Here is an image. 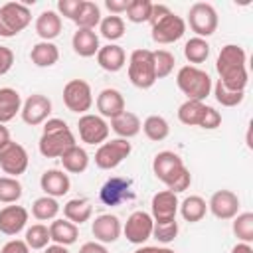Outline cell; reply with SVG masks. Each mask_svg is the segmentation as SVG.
Segmentation results:
<instances>
[{"label":"cell","instance_id":"e575fe53","mask_svg":"<svg viewBox=\"0 0 253 253\" xmlns=\"http://www.w3.org/2000/svg\"><path fill=\"white\" fill-rule=\"evenodd\" d=\"M59 213V204L51 196H42L32 204V215L40 221H53Z\"/></svg>","mask_w":253,"mask_h":253},{"label":"cell","instance_id":"681fc988","mask_svg":"<svg viewBox=\"0 0 253 253\" xmlns=\"http://www.w3.org/2000/svg\"><path fill=\"white\" fill-rule=\"evenodd\" d=\"M130 0H105V8L113 14V16H121L126 12Z\"/></svg>","mask_w":253,"mask_h":253},{"label":"cell","instance_id":"60d3db41","mask_svg":"<svg viewBox=\"0 0 253 253\" xmlns=\"http://www.w3.org/2000/svg\"><path fill=\"white\" fill-rule=\"evenodd\" d=\"M24 194V188L18 178L0 176V202L2 204H16Z\"/></svg>","mask_w":253,"mask_h":253},{"label":"cell","instance_id":"db71d44e","mask_svg":"<svg viewBox=\"0 0 253 253\" xmlns=\"http://www.w3.org/2000/svg\"><path fill=\"white\" fill-rule=\"evenodd\" d=\"M231 253H253V247H251V243H237L233 249H231Z\"/></svg>","mask_w":253,"mask_h":253},{"label":"cell","instance_id":"277c9868","mask_svg":"<svg viewBox=\"0 0 253 253\" xmlns=\"http://www.w3.org/2000/svg\"><path fill=\"white\" fill-rule=\"evenodd\" d=\"M75 134L63 119H47L38 142L40 154L45 158H59L67 148L75 146Z\"/></svg>","mask_w":253,"mask_h":253},{"label":"cell","instance_id":"603a6c76","mask_svg":"<svg viewBox=\"0 0 253 253\" xmlns=\"http://www.w3.org/2000/svg\"><path fill=\"white\" fill-rule=\"evenodd\" d=\"M36 34L42 42H51L61 34V16L55 10H43L36 18Z\"/></svg>","mask_w":253,"mask_h":253},{"label":"cell","instance_id":"ee69618b","mask_svg":"<svg viewBox=\"0 0 253 253\" xmlns=\"http://www.w3.org/2000/svg\"><path fill=\"white\" fill-rule=\"evenodd\" d=\"M152 57H154L156 79H164V77H168L174 71L176 57H174L172 51H168V49H156V51H152Z\"/></svg>","mask_w":253,"mask_h":253},{"label":"cell","instance_id":"11a10c76","mask_svg":"<svg viewBox=\"0 0 253 253\" xmlns=\"http://www.w3.org/2000/svg\"><path fill=\"white\" fill-rule=\"evenodd\" d=\"M43 253H69V251H67V247L53 243V245H47V247L43 249Z\"/></svg>","mask_w":253,"mask_h":253},{"label":"cell","instance_id":"7402d4cb","mask_svg":"<svg viewBox=\"0 0 253 253\" xmlns=\"http://www.w3.org/2000/svg\"><path fill=\"white\" fill-rule=\"evenodd\" d=\"M97 63L101 69L109 71V73H117L125 67L126 63V53L121 45L117 43H107L103 47H99L97 51Z\"/></svg>","mask_w":253,"mask_h":253},{"label":"cell","instance_id":"484cf974","mask_svg":"<svg viewBox=\"0 0 253 253\" xmlns=\"http://www.w3.org/2000/svg\"><path fill=\"white\" fill-rule=\"evenodd\" d=\"M22 111V97L12 87L0 89V125L10 123Z\"/></svg>","mask_w":253,"mask_h":253},{"label":"cell","instance_id":"f35d334b","mask_svg":"<svg viewBox=\"0 0 253 253\" xmlns=\"http://www.w3.org/2000/svg\"><path fill=\"white\" fill-rule=\"evenodd\" d=\"M231 229H233V235H235L241 243H251V241H253V213H251V211L237 213V215L233 217Z\"/></svg>","mask_w":253,"mask_h":253},{"label":"cell","instance_id":"8992f818","mask_svg":"<svg viewBox=\"0 0 253 253\" xmlns=\"http://www.w3.org/2000/svg\"><path fill=\"white\" fill-rule=\"evenodd\" d=\"M128 79L138 89H150L158 81L156 79V69H154V57H152L150 49L138 47L130 53V57H128Z\"/></svg>","mask_w":253,"mask_h":253},{"label":"cell","instance_id":"e0dca14e","mask_svg":"<svg viewBox=\"0 0 253 253\" xmlns=\"http://www.w3.org/2000/svg\"><path fill=\"white\" fill-rule=\"evenodd\" d=\"M91 233H93L95 241H99L103 245L115 243L121 237V233H123V223L113 213H101L91 223Z\"/></svg>","mask_w":253,"mask_h":253},{"label":"cell","instance_id":"ab89813d","mask_svg":"<svg viewBox=\"0 0 253 253\" xmlns=\"http://www.w3.org/2000/svg\"><path fill=\"white\" fill-rule=\"evenodd\" d=\"M211 91H213L215 101H217L221 107H237V105H241L243 99H245V91L227 89L221 81H215V85L211 87Z\"/></svg>","mask_w":253,"mask_h":253},{"label":"cell","instance_id":"d590c367","mask_svg":"<svg viewBox=\"0 0 253 253\" xmlns=\"http://www.w3.org/2000/svg\"><path fill=\"white\" fill-rule=\"evenodd\" d=\"M99 32H101V36H103L105 40H109V43H111V42H117V40H121V38L125 36V20H123L121 16L109 14V16H105V18H101V22H99Z\"/></svg>","mask_w":253,"mask_h":253},{"label":"cell","instance_id":"7bdbcfd3","mask_svg":"<svg viewBox=\"0 0 253 253\" xmlns=\"http://www.w3.org/2000/svg\"><path fill=\"white\" fill-rule=\"evenodd\" d=\"M178 221L176 217L174 219H154V225H152V237L158 239L160 243H170L176 239L178 235Z\"/></svg>","mask_w":253,"mask_h":253},{"label":"cell","instance_id":"74e56055","mask_svg":"<svg viewBox=\"0 0 253 253\" xmlns=\"http://www.w3.org/2000/svg\"><path fill=\"white\" fill-rule=\"evenodd\" d=\"M24 241L30 249H45L51 241L49 237V227L43 225V223H34L26 229V235H24Z\"/></svg>","mask_w":253,"mask_h":253},{"label":"cell","instance_id":"5bb4252c","mask_svg":"<svg viewBox=\"0 0 253 253\" xmlns=\"http://www.w3.org/2000/svg\"><path fill=\"white\" fill-rule=\"evenodd\" d=\"M22 121L30 126H38V125H43L49 115H51V101L49 97L42 95V93H34L30 95L24 103H22Z\"/></svg>","mask_w":253,"mask_h":253},{"label":"cell","instance_id":"4dcf8cb0","mask_svg":"<svg viewBox=\"0 0 253 253\" xmlns=\"http://www.w3.org/2000/svg\"><path fill=\"white\" fill-rule=\"evenodd\" d=\"M178 211H180V215H182L186 221L196 223V221H202V219L206 217V213H208V204H206V200H204L202 196H188V198H184V200L180 202Z\"/></svg>","mask_w":253,"mask_h":253},{"label":"cell","instance_id":"8fae6325","mask_svg":"<svg viewBox=\"0 0 253 253\" xmlns=\"http://www.w3.org/2000/svg\"><path fill=\"white\" fill-rule=\"evenodd\" d=\"M77 130H79V138L85 142V144H103L107 138H109V130L111 126L107 125V121L99 115H91V113H85L79 117L77 121Z\"/></svg>","mask_w":253,"mask_h":253},{"label":"cell","instance_id":"cb8c5ba5","mask_svg":"<svg viewBox=\"0 0 253 253\" xmlns=\"http://www.w3.org/2000/svg\"><path fill=\"white\" fill-rule=\"evenodd\" d=\"M71 45L79 57H93V55H97V51L101 47L99 36L95 34V30H81V28L75 30V34L71 38Z\"/></svg>","mask_w":253,"mask_h":253},{"label":"cell","instance_id":"f5cc1de1","mask_svg":"<svg viewBox=\"0 0 253 253\" xmlns=\"http://www.w3.org/2000/svg\"><path fill=\"white\" fill-rule=\"evenodd\" d=\"M10 140H12V138H10V130H8V126L0 125V150H2Z\"/></svg>","mask_w":253,"mask_h":253},{"label":"cell","instance_id":"d4e9b609","mask_svg":"<svg viewBox=\"0 0 253 253\" xmlns=\"http://www.w3.org/2000/svg\"><path fill=\"white\" fill-rule=\"evenodd\" d=\"M111 128H113V132H115L119 138L128 140V138H132V136H136V134L140 132L142 123H140V119H138L134 113L123 111L119 117L111 119Z\"/></svg>","mask_w":253,"mask_h":253},{"label":"cell","instance_id":"9c48e42d","mask_svg":"<svg viewBox=\"0 0 253 253\" xmlns=\"http://www.w3.org/2000/svg\"><path fill=\"white\" fill-rule=\"evenodd\" d=\"M132 150V144L125 138H113V140H105L97 152H95V164L101 170H113L117 168L125 158H128Z\"/></svg>","mask_w":253,"mask_h":253},{"label":"cell","instance_id":"f1b7e54d","mask_svg":"<svg viewBox=\"0 0 253 253\" xmlns=\"http://www.w3.org/2000/svg\"><path fill=\"white\" fill-rule=\"evenodd\" d=\"M63 215H65L67 221H71L75 225H81V223L91 219L93 206L87 198H73L63 206Z\"/></svg>","mask_w":253,"mask_h":253},{"label":"cell","instance_id":"f907efd6","mask_svg":"<svg viewBox=\"0 0 253 253\" xmlns=\"http://www.w3.org/2000/svg\"><path fill=\"white\" fill-rule=\"evenodd\" d=\"M79 253H109V251H107V247H105L103 243H99V241H87V243H83V245L79 247Z\"/></svg>","mask_w":253,"mask_h":253},{"label":"cell","instance_id":"4316f807","mask_svg":"<svg viewBox=\"0 0 253 253\" xmlns=\"http://www.w3.org/2000/svg\"><path fill=\"white\" fill-rule=\"evenodd\" d=\"M49 237H51L53 243L67 247V245H73L77 241L79 227L75 223L67 221V219H53L49 223Z\"/></svg>","mask_w":253,"mask_h":253},{"label":"cell","instance_id":"83f0119b","mask_svg":"<svg viewBox=\"0 0 253 253\" xmlns=\"http://www.w3.org/2000/svg\"><path fill=\"white\" fill-rule=\"evenodd\" d=\"M61 164H63V170L69 172V174H81L87 170L89 166V154L85 148H81L79 144L67 148L61 156H59Z\"/></svg>","mask_w":253,"mask_h":253},{"label":"cell","instance_id":"f546056e","mask_svg":"<svg viewBox=\"0 0 253 253\" xmlns=\"http://www.w3.org/2000/svg\"><path fill=\"white\" fill-rule=\"evenodd\" d=\"M30 59L36 67H51L59 59V49L53 42H38L30 51Z\"/></svg>","mask_w":253,"mask_h":253},{"label":"cell","instance_id":"5b68a950","mask_svg":"<svg viewBox=\"0 0 253 253\" xmlns=\"http://www.w3.org/2000/svg\"><path fill=\"white\" fill-rule=\"evenodd\" d=\"M176 85L190 101H204L211 93V87H213L210 73L196 65L180 67L176 73Z\"/></svg>","mask_w":253,"mask_h":253},{"label":"cell","instance_id":"4fadbf2b","mask_svg":"<svg viewBox=\"0 0 253 253\" xmlns=\"http://www.w3.org/2000/svg\"><path fill=\"white\" fill-rule=\"evenodd\" d=\"M152 225H154L152 215L142 210H136L126 217V223L123 225V233L126 241L134 245H142L152 237Z\"/></svg>","mask_w":253,"mask_h":253},{"label":"cell","instance_id":"c3c4849f","mask_svg":"<svg viewBox=\"0 0 253 253\" xmlns=\"http://www.w3.org/2000/svg\"><path fill=\"white\" fill-rule=\"evenodd\" d=\"M0 253H30V247L26 245L24 239H10L8 243H4Z\"/></svg>","mask_w":253,"mask_h":253},{"label":"cell","instance_id":"52a82bcc","mask_svg":"<svg viewBox=\"0 0 253 253\" xmlns=\"http://www.w3.org/2000/svg\"><path fill=\"white\" fill-rule=\"evenodd\" d=\"M32 22V12L22 2H6L0 6V38H14Z\"/></svg>","mask_w":253,"mask_h":253},{"label":"cell","instance_id":"6da1fadb","mask_svg":"<svg viewBox=\"0 0 253 253\" xmlns=\"http://www.w3.org/2000/svg\"><path fill=\"white\" fill-rule=\"evenodd\" d=\"M217 75L227 89L233 91H245L249 75H247V53L237 43H227L221 47L217 59H215Z\"/></svg>","mask_w":253,"mask_h":253},{"label":"cell","instance_id":"ffe728a7","mask_svg":"<svg viewBox=\"0 0 253 253\" xmlns=\"http://www.w3.org/2000/svg\"><path fill=\"white\" fill-rule=\"evenodd\" d=\"M178 196L170 190L156 192L150 202V215L152 219H174L178 213Z\"/></svg>","mask_w":253,"mask_h":253},{"label":"cell","instance_id":"30bf717a","mask_svg":"<svg viewBox=\"0 0 253 253\" xmlns=\"http://www.w3.org/2000/svg\"><path fill=\"white\" fill-rule=\"evenodd\" d=\"M63 103L71 113L85 115L93 105L91 85L83 79H71L63 87Z\"/></svg>","mask_w":253,"mask_h":253},{"label":"cell","instance_id":"7dc6e473","mask_svg":"<svg viewBox=\"0 0 253 253\" xmlns=\"http://www.w3.org/2000/svg\"><path fill=\"white\" fill-rule=\"evenodd\" d=\"M14 65V51L6 45H0V75L8 73Z\"/></svg>","mask_w":253,"mask_h":253},{"label":"cell","instance_id":"7c38bea8","mask_svg":"<svg viewBox=\"0 0 253 253\" xmlns=\"http://www.w3.org/2000/svg\"><path fill=\"white\" fill-rule=\"evenodd\" d=\"M28 164H30V156L20 142L10 140L0 150V168L6 176L18 178L20 174H24L28 170Z\"/></svg>","mask_w":253,"mask_h":253},{"label":"cell","instance_id":"44dd1931","mask_svg":"<svg viewBox=\"0 0 253 253\" xmlns=\"http://www.w3.org/2000/svg\"><path fill=\"white\" fill-rule=\"evenodd\" d=\"M40 186L42 190L45 192V196H51V198H61L69 192L71 188V180L69 176L63 172V170H57V168H49L42 174L40 178Z\"/></svg>","mask_w":253,"mask_h":253},{"label":"cell","instance_id":"2e32d148","mask_svg":"<svg viewBox=\"0 0 253 253\" xmlns=\"http://www.w3.org/2000/svg\"><path fill=\"white\" fill-rule=\"evenodd\" d=\"M208 210L217 219H233L239 213V198L231 190H217L208 202Z\"/></svg>","mask_w":253,"mask_h":253},{"label":"cell","instance_id":"1f68e13d","mask_svg":"<svg viewBox=\"0 0 253 253\" xmlns=\"http://www.w3.org/2000/svg\"><path fill=\"white\" fill-rule=\"evenodd\" d=\"M206 103L204 101H190L186 99L178 107V121L186 126H200L204 115H206Z\"/></svg>","mask_w":253,"mask_h":253},{"label":"cell","instance_id":"f6af8a7d","mask_svg":"<svg viewBox=\"0 0 253 253\" xmlns=\"http://www.w3.org/2000/svg\"><path fill=\"white\" fill-rule=\"evenodd\" d=\"M83 2L85 0H57V10L55 12L63 18L75 22V18L79 16V12L83 8Z\"/></svg>","mask_w":253,"mask_h":253},{"label":"cell","instance_id":"8d00e7d4","mask_svg":"<svg viewBox=\"0 0 253 253\" xmlns=\"http://www.w3.org/2000/svg\"><path fill=\"white\" fill-rule=\"evenodd\" d=\"M99 22H101V8L95 2L85 0L79 16L75 18L77 28H81V30H95L99 26Z\"/></svg>","mask_w":253,"mask_h":253},{"label":"cell","instance_id":"d6986e66","mask_svg":"<svg viewBox=\"0 0 253 253\" xmlns=\"http://www.w3.org/2000/svg\"><path fill=\"white\" fill-rule=\"evenodd\" d=\"M97 111H99V117L103 119H115L119 117L123 111H126L125 107V97L119 89H113V87H107L103 89L99 95H97Z\"/></svg>","mask_w":253,"mask_h":253},{"label":"cell","instance_id":"816d5d0a","mask_svg":"<svg viewBox=\"0 0 253 253\" xmlns=\"http://www.w3.org/2000/svg\"><path fill=\"white\" fill-rule=\"evenodd\" d=\"M132 253H176L170 247H158V245H142L138 249H134Z\"/></svg>","mask_w":253,"mask_h":253},{"label":"cell","instance_id":"9a60e30c","mask_svg":"<svg viewBox=\"0 0 253 253\" xmlns=\"http://www.w3.org/2000/svg\"><path fill=\"white\" fill-rule=\"evenodd\" d=\"M132 182L128 178H119V176H113L109 178L101 190H99V198L105 206H119L123 204L125 200H132L134 198V192L130 190Z\"/></svg>","mask_w":253,"mask_h":253},{"label":"cell","instance_id":"7a4b0ae2","mask_svg":"<svg viewBox=\"0 0 253 253\" xmlns=\"http://www.w3.org/2000/svg\"><path fill=\"white\" fill-rule=\"evenodd\" d=\"M152 172L154 176L166 186V190L180 194L186 192L192 184V174L186 168L184 160L172 152V150H162L154 156L152 160Z\"/></svg>","mask_w":253,"mask_h":253},{"label":"cell","instance_id":"ba28073f","mask_svg":"<svg viewBox=\"0 0 253 253\" xmlns=\"http://www.w3.org/2000/svg\"><path fill=\"white\" fill-rule=\"evenodd\" d=\"M188 24L198 38H210L217 30V12L210 2H196L188 10Z\"/></svg>","mask_w":253,"mask_h":253},{"label":"cell","instance_id":"b9f144b4","mask_svg":"<svg viewBox=\"0 0 253 253\" xmlns=\"http://www.w3.org/2000/svg\"><path fill=\"white\" fill-rule=\"evenodd\" d=\"M152 4L150 0H130L128 2V8H126V20L132 22V24H144L150 20V14H152Z\"/></svg>","mask_w":253,"mask_h":253},{"label":"cell","instance_id":"3957f363","mask_svg":"<svg viewBox=\"0 0 253 253\" xmlns=\"http://www.w3.org/2000/svg\"><path fill=\"white\" fill-rule=\"evenodd\" d=\"M148 22H150V36L160 45L178 42L186 32L184 18L174 14L166 4H152V14Z\"/></svg>","mask_w":253,"mask_h":253},{"label":"cell","instance_id":"836d02e7","mask_svg":"<svg viewBox=\"0 0 253 253\" xmlns=\"http://www.w3.org/2000/svg\"><path fill=\"white\" fill-rule=\"evenodd\" d=\"M140 130H144V134H146L148 140L160 142V140H164V138L170 134V125H168V121H166L164 117H160V115H150V117L144 119Z\"/></svg>","mask_w":253,"mask_h":253},{"label":"cell","instance_id":"bcb514c9","mask_svg":"<svg viewBox=\"0 0 253 253\" xmlns=\"http://www.w3.org/2000/svg\"><path fill=\"white\" fill-rule=\"evenodd\" d=\"M221 125V115L213 109V107H206V115H204V119H202V123H200V128H204V130H213V128H217Z\"/></svg>","mask_w":253,"mask_h":253},{"label":"cell","instance_id":"ac0fdd59","mask_svg":"<svg viewBox=\"0 0 253 253\" xmlns=\"http://www.w3.org/2000/svg\"><path fill=\"white\" fill-rule=\"evenodd\" d=\"M28 210L24 206H6L0 210V233L18 235L28 223Z\"/></svg>","mask_w":253,"mask_h":253},{"label":"cell","instance_id":"d6a6232c","mask_svg":"<svg viewBox=\"0 0 253 253\" xmlns=\"http://www.w3.org/2000/svg\"><path fill=\"white\" fill-rule=\"evenodd\" d=\"M184 57L192 65H196V67H198V63H204L210 57V43H208V40L198 38V36L190 38L184 43Z\"/></svg>","mask_w":253,"mask_h":253}]
</instances>
